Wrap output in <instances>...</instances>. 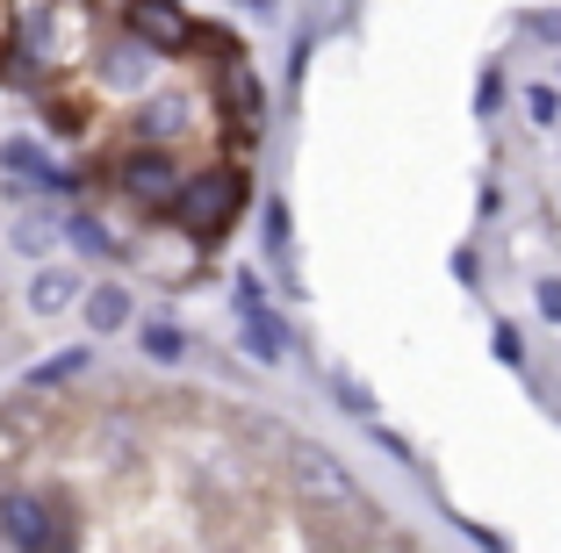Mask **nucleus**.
I'll list each match as a JSON object with an SVG mask.
<instances>
[{"mask_svg": "<svg viewBox=\"0 0 561 553\" xmlns=\"http://www.w3.org/2000/svg\"><path fill=\"white\" fill-rule=\"evenodd\" d=\"M173 187H181V165L165 159L159 145H145L137 159H123V195L145 201V209H165L173 201Z\"/></svg>", "mask_w": 561, "mask_h": 553, "instance_id": "obj_4", "label": "nucleus"}, {"mask_svg": "<svg viewBox=\"0 0 561 553\" xmlns=\"http://www.w3.org/2000/svg\"><path fill=\"white\" fill-rule=\"evenodd\" d=\"M80 288H87L80 266H36L30 274V310L36 316H66L72 302H80Z\"/></svg>", "mask_w": 561, "mask_h": 553, "instance_id": "obj_6", "label": "nucleus"}, {"mask_svg": "<svg viewBox=\"0 0 561 553\" xmlns=\"http://www.w3.org/2000/svg\"><path fill=\"white\" fill-rule=\"evenodd\" d=\"M137 345H145V359H159V367H181L187 359V331L173 324V316H151V324L137 331Z\"/></svg>", "mask_w": 561, "mask_h": 553, "instance_id": "obj_12", "label": "nucleus"}, {"mask_svg": "<svg viewBox=\"0 0 561 553\" xmlns=\"http://www.w3.org/2000/svg\"><path fill=\"white\" fill-rule=\"evenodd\" d=\"M130 30L145 36L151 50H181V36H187L181 0H130Z\"/></svg>", "mask_w": 561, "mask_h": 553, "instance_id": "obj_7", "label": "nucleus"}, {"mask_svg": "<svg viewBox=\"0 0 561 553\" xmlns=\"http://www.w3.org/2000/svg\"><path fill=\"white\" fill-rule=\"evenodd\" d=\"M238 310H245V331H238V345H245L260 367H280V359H288V324L266 310V295H260V302H238Z\"/></svg>", "mask_w": 561, "mask_h": 553, "instance_id": "obj_5", "label": "nucleus"}, {"mask_svg": "<svg viewBox=\"0 0 561 553\" xmlns=\"http://www.w3.org/2000/svg\"><path fill=\"white\" fill-rule=\"evenodd\" d=\"M533 302H540V316H547V324H561V280H554V274H547L540 288H533Z\"/></svg>", "mask_w": 561, "mask_h": 553, "instance_id": "obj_23", "label": "nucleus"}, {"mask_svg": "<svg viewBox=\"0 0 561 553\" xmlns=\"http://www.w3.org/2000/svg\"><path fill=\"white\" fill-rule=\"evenodd\" d=\"M288 482H296L302 504H324V510H360V482L346 474V460L317 439H288Z\"/></svg>", "mask_w": 561, "mask_h": 553, "instance_id": "obj_1", "label": "nucleus"}, {"mask_svg": "<svg viewBox=\"0 0 561 553\" xmlns=\"http://www.w3.org/2000/svg\"><path fill=\"white\" fill-rule=\"evenodd\" d=\"M367 431H375V446H381V453H389V460H403V468H411V460H417V446H411V439H397L389 424H375V417H367Z\"/></svg>", "mask_w": 561, "mask_h": 553, "instance_id": "obj_21", "label": "nucleus"}, {"mask_svg": "<svg viewBox=\"0 0 561 553\" xmlns=\"http://www.w3.org/2000/svg\"><path fill=\"white\" fill-rule=\"evenodd\" d=\"M8 238H15V252H50V244H58V216H22L15 230H8Z\"/></svg>", "mask_w": 561, "mask_h": 553, "instance_id": "obj_14", "label": "nucleus"}, {"mask_svg": "<svg viewBox=\"0 0 561 553\" xmlns=\"http://www.w3.org/2000/svg\"><path fill=\"white\" fill-rule=\"evenodd\" d=\"M80 310H87V331H130L137 302L123 280H101V288H80Z\"/></svg>", "mask_w": 561, "mask_h": 553, "instance_id": "obj_8", "label": "nucleus"}, {"mask_svg": "<svg viewBox=\"0 0 561 553\" xmlns=\"http://www.w3.org/2000/svg\"><path fill=\"white\" fill-rule=\"evenodd\" d=\"M137 130L151 137V145H165V137L187 130V94H151L145 108H137Z\"/></svg>", "mask_w": 561, "mask_h": 553, "instance_id": "obj_11", "label": "nucleus"}, {"mask_svg": "<svg viewBox=\"0 0 561 553\" xmlns=\"http://www.w3.org/2000/svg\"><path fill=\"white\" fill-rule=\"evenodd\" d=\"M266 252H288V201H266Z\"/></svg>", "mask_w": 561, "mask_h": 553, "instance_id": "obj_19", "label": "nucleus"}, {"mask_svg": "<svg viewBox=\"0 0 561 553\" xmlns=\"http://www.w3.org/2000/svg\"><path fill=\"white\" fill-rule=\"evenodd\" d=\"M58 230H66V238L80 244V252H94V260H108V252H116V238H108V230H101L94 216H58Z\"/></svg>", "mask_w": 561, "mask_h": 553, "instance_id": "obj_13", "label": "nucleus"}, {"mask_svg": "<svg viewBox=\"0 0 561 553\" xmlns=\"http://www.w3.org/2000/svg\"><path fill=\"white\" fill-rule=\"evenodd\" d=\"M0 173L8 180H30V187H66V173L44 159V145H30V137H8L0 145Z\"/></svg>", "mask_w": 561, "mask_h": 553, "instance_id": "obj_9", "label": "nucleus"}, {"mask_svg": "<svg viewBox=\"0 0 561 553\" xmlns=\"http://www.w3.org/2000/svg\"><path fill=\"white\" fill-rule=\"evenodd\" d=\"M496 108H504V72H496V66H482V80H476V115L490 123Z\"/></svg>", "mask_w": 561, "mask_h": 553, "instance_id": "obj_17", "label": "nucleus"}, {"mask_svg": "<svg viewBox=\"0 0 561 553\" xmlns=\"http://www.w3.org/2000/svg\"><path fill=\"white\" fill-rule=\"evenodd\" d=\"M66 525H58V510H50V496H30V488H15V496H0V546L15 553H50L66 546Z\"/></svg>", "mask_w": 561, "mask_h": 553, "instance_id": "obj_3", "label": "nucleus"}, {"mask_svg": "<svg viewBox=\"0 0 561 553\" xmlns=\"http://www.w3.org/2000/svg\"><path fill=\"white\" fill-rule=\"evenodd\" d=\"M526 36H540V44L561 50V8H533V15H526Z\"/></svg>", "mask_w": 561, "mask_h": 553, "instance_id": "obj_20", "label": "nucleus"}, {"mask_svg": "<svg viewBox=\"0 0 561 553\" xmlns=\"http://www.w3.org/2000/svg\"><path fill=\"white\" fill-rule=\"evenodd\" d=\"M108 80H123V87L145 80V44H137V50H108Z\"/></svg>", "mask_w": 561, "mask_h": 553, "instance_id": "obj_18", "label": "nucleus"}, {"mask_svg": "<svg viewBox=\"0 0 561 553\" xmlns=\"http://www.w3.org/2000/svg\"><path fill=\"white\" fill-rule=\"evenodd\" d=\"M331 395H339V410H353V417H360V424L375 417V395H367V389H360V381H353V375H331Z\"/></svg>", "mask_w": 561, "mask_h": 553, "instance_id": "obj_15", "label": "nucleus"}, {"mask_svg": "<svg viewBox=\"0 0 561 553\" xmlns=\"http://www.w3.org/2000/svg\"><path fill=\"white\" fill-rule=\"evenodd\" d=\"M238 201H245V180L231 173V165H209L202 180H187V187H173V201L165 209L181 216L187 230H224L238 216Z\"/></svg>", "mask_w": 561, "mask_h": 553, "instance_id": "obj_2", "label": "nucleus"}, {"mask_svg": "<svg viewBox=\"0 0 561 553\" xmlns=\"http://www.w3.org/2000/svg\"><path fill=\"white\" fill-rule=\"evenodd\" d=\"M87 367H94V353H87V345H72V353H50V359H36L30 375H22V389H30V395H50V389H66V381H80Z\"/></svg>", "mask_w": 561, "mask_h": 553, "instance_id": "obj_10", "label": "nucleus"}, {"mask_svg": "<svg viewBox=\"0 0 561 553\" xmlns=\"http://www.w3.org/2000/svg\"><path fill=\"white\" fill-rule=\"evenodd\" d=\"M526 115H533V123H540V130H547V123H561V87H526Z\"/></svg>", "mask_w": 561, "mask_h": 553, "instance_id": "obj_16", "label": "nucleus"}, {"mask_svg": "<svg viewBox=\"0 0 561 553\" xmlns=\"http://www.w3.org/2000/svg\"><path fill=\"white\" fill-rule=\"evenodd\" d=\"M490 345H496V359H504V367H518V359H526V345H518L512 324H490Z\"/></svg>", "mask_w": 561, "mask_h": 553, "instance_id": "obj_22", "label": "nucleus"}]
</instances>
